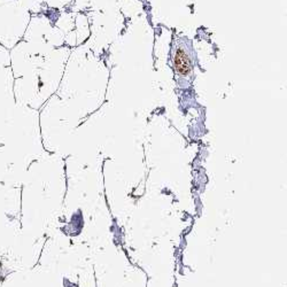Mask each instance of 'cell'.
Segmentation results:
<instances>
[{"instance_id": "1", "label": "cell", "mask_w": 287, "mask_h": 287, "mask_svg": "<svg viewBox=\"0 0 287 287\" xmlns=\"http://www.w3.org/2000/svg\"><path fill=\"white\" fill-rule=\"evenodd\" d=\"M176 62L180 63L179 66H177V70L180 72V74H187V66H188V60L186 58V55L183 53L178 52L176 55Z\"/></svg>"}]
</instances>
